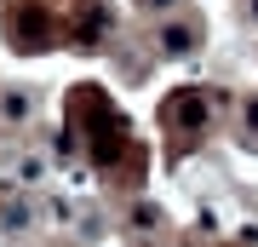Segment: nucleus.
Returning <instances> with one entry per match:
<instances>
[{
	"instance_id": "nucleus-1",
	"label": "nucleus",
	"mask_w": 258,
	"mask_h": 247,
	"mask_svg": "<svg viewBox=\"0 0 258 247\" xmlns=\"http://www.w3.org/2000/svg\"><path fill=\"white\" fill-rule=\"evenodd\" d=\"M161 127H166V138H178V144H195V132L207 127V92H172V98L161 104Z\"/></svg>"
},
{
	"instance_id": "nucleus-5",
	"label": "nucleus",
	"mask_w": 258,
	"mask_h": 247,
	"mask_svg": "<svg viewBox=\"0 0 258 247\" xmlns=\"http://www.w3.org/2000/svg\"><path fill=\"white\" fill-rule=\"evenodd\" d=\"M247 132H252V138H258V98H252V104H247Z\"/></svg>"
},
{
	"instance_id": "nucleus-4",
	"label": "nucleus",
	"mask_w": 258,
	"mask_h": 247,
	"mask_svg": "<svg viewBox=\"0 0 258 247\" xmlns=\"http://www.w3.org/2000/svg\"><path fill=\"white\" fill-rule=\"evenodd\" d=\"M195 40H201V35H195L189 23H166V29H161V46H166V52H189Z\"/></svg>"
},
{
	"instance_id": "nucleus-7",
	"label": "nucleus",
	"mask_w": 258,
	"mask_h": 247,
	"mask_svg": "<svg viewBox=\"0 0 258 247\" xmlns=\"http://www.w3.org/2000/svg\"><path fill=\"white\" fill-rule=\"evenodd\" d=\"M252 18H258V0H252Z\"/></svg>"
},
{
	"instance_id": "nucleus-2",
	"label": "nucleus",
	"mask_w": 258,
	"mask_h": 247,
	"mask_svg": "<svg viewBox=\"0 0 258 247\" xmlns=\"http://www.w3.org/2000/svg\"><path fill=\"white\" fill-rule=\"evenodd\" d=\"M6 35H12L18 52H29V46H52V23H46V12H12Z\"/></svg>"
},
{
	"instance_id": "nucleus-6",
	"label": "nucleus",
	"mask_w": 258,
	"mask_h": 247,
	"mask_svg": "<svg viewBox=\"0 0 258 247\" xmlns=\"http://www.w3.org/2000/svg\"><path fill=\"white\" fill-rule=\"evenodd\" d=\"M138 6H172V0H138Z\"/></svg>"
},
{
	"instance_id": "nucleus-3",
	"label": "nucleus",
	"mask_w": 258,
	"mask_h": 247,
	"mask_svg": "<svg viewBox=\"0 0 258 247\" xmlns=\"http://www.w3.org/2000/svg\"><path fill=\"white\" fill-rule=\"evenodd\" d=\"M29 110H35V98H29V92H0V127H23Z\"/></svg>"
}]
</instances>
